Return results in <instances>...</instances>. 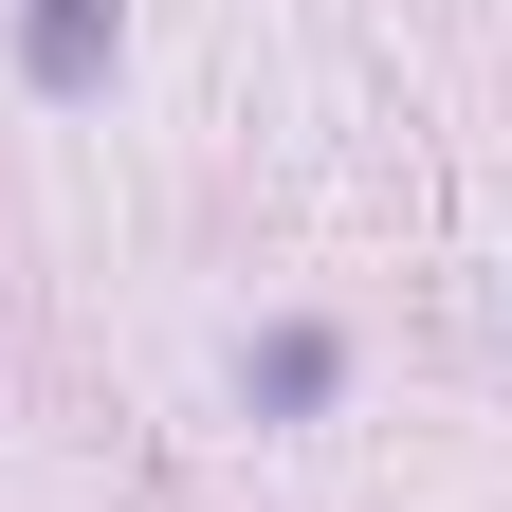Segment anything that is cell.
<instances>
[{
	"label": "cell",
	"mask_w": 512,
	"mask_h": 512,
	"mask_svg": "<svg viewBox=\"0 0 512 512\" xmlns=\"http://www.w3.org/2000/svg\"><path fill=\"white\" fill-rule=\"evenodd\" d=\"M19 55H37V92H74V74H92V0H37Z\"/></svg>",
	"instance_id": "1"
}]
</instances>
